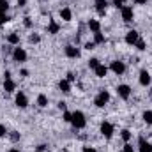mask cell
<instances>
[{
  "instance_id": "34",
  "label": "cell",
  "mask_w": 152,
  "mask_h": 152,
  "mask_svg": "<svg viewBox=\"0 0 152 152\" xmlns=\"http://www.w3.org/2000/svg\"><path fill=\"white\" fill-rule=\"evenodd\" d=\"M113 5L117 9H122L124 7V0H113Z\"/></svg>"
},
{
  "instance_id": "17",
  "label": "cell",
  "mask_w": 152,
  "mask_h": 152,
  "mask_svg": "<svg viewBox=\"0 0 152 152\" xmlns=\"http://www.w3.org/2000/svg\"><path fill=\"white\" fill-rule=\"evenodd\" d=\"M58 88H60L64 94H69V92H71V81H67L66 78H62V80L58 81Z\"/></svg>"
},
{
  "instance_id": "40",
  "label": "cell",
  "mask_w": 152,
  "mask_h": 152,
  "mask_svg": "<svg viewBox=\"0 0 152 152\" xmlns=\"http://www.w3.org/2000/svg\"><path fill=\"white\" fill-rule=\"evenodd\" d=\"M83 152H97L94 147H83Z\"/></svg>"
},
{
  "instance_id": "11",
  "label": "cell",
  "mask_w": 152,
  "mask_h": 152,
  "mask_svg": "<svg viewBox=\"0 0 152 152\" xmlns=\"http://www.w3.org/2000/svg\"><path fill=\"white\" fill-rule=\"evenodd\" d=\"M138 39H140V34H138L136 30H129V32L126 34V42L131 44V46H134V44L138 42Z\"/></svg>"
},
{
  "instance_id": "43",
  "label": "cell",
  "mask_w": 152,
  "mask_h": 152,
  "mask_svg": "<svg viewBox=\"0 0 152 152\" xmlns=\"http://www.w3.org/2000/svg\"><path fill=\"white\" fill-rule=\"evenodd\" d=\"M20 73H21V76H28V71H27V69H21Z\"/></svg>"
},
{
  "instance_id": "23",
  "label": "cell",
  "mask_w": 152,
  "mask_h": 152,
  "mask_svg": "<svg viewBox=\"0 0 152 152\" xmlns=\"http://www.w3.org/2000/svg\"><path fill=\"white\" fill-rule=\"evenodd\" d=\"M94 42H96V44H104V42H106V37H104L101 32H97V34H94Z\"/></svg>"
},
{
  "instance_id": "5",
  "label": "cell",
  "mask_w": 152,
  "mask_h": 152,
  "mask_svg": "<svg viewBox=\"0 0 152 152\" xmlns=\"http://www.w3.org/2000/svg\"><path fill=\"white\" fill-rule=\"evenodd\" d=\"M120 14H122V20H124L126 23H131L133 18H134V12H133V7H131V5H124V7L120 9Z\"/></svg>"
},
{
  "instance_id": "44",
  "label": "cell",
  "mask_w": 152,
  "mask_h": 152,
  "mask_svg": "<svg viewBox=\"0 0 152 152\" xmlns=\"http://www.w3.org/2000/svg\"><path fill=\"white\" fill-rule=\"evenodd\" d=\"M9 152H21V151H20V149H11Z\"/></svg>"
},
{
  "instance_id": "13",
  "label": "cell",
  "mask_w": 152,
  "mask_h": 152,
  "mask_svg": "<svg viewBox=\"0 0 152 152\" xmlns=\"http://www.w3.org/2000/svg\"><path fill=\"white\" fill-rule=\"evenodd\" d=\"M138 151L140 152H152V143L145 142V138H140L138 140Z\"/></svg>"
},
{
  "instance_id": "19",
  "label": "cell",
  "mask_w": 152,
  "mask_h": 152,
  "mask_svg": "<svg viewBox=\"0 0 152 152\" xmlns=\"http://www.w3.org/2000/svg\"><path fill=\"white\" fill-rule=\"evenodd\" d=\"M58 30H60V25H58L55 20H50V25H48V34L55 36V34H58Z\"/></svg>"
},
{
  "instance_id": "20",
  "label": "cell",
  "mask_w": 152,
  "mask_h": 152,
  "mask_svg": "<svg viewBox=\"0 0 152 152\" xmlns=\"http://www.w3.org/2000/svg\"><path fill=\"white\" fill-rule=\"evenodd\" d=\"M142 118H143V122L147 126H152V110H145L143 115H142Z\"/></svg>"
},
{
  "instance_id": "16",
  "label": "cell",
  "mask_w": 152,
  "mask_h": 152,
  "mask_svg": "<svg viewBox=\"0 0 152 152\" xmlns=\"http://www.w3.org/2000/svg\"><path fill=\"white\" fill-rule=\"evenodd\" d=\"M60 18H62L64 21H71V20H73V11H71L69 7H62V9H60Z\"/></svg>"
},
{
  "instance_id": "31",
  "label": "cell",
  "mask_w": 152,
  "mask_h": 152,
  "mask_svg": "<svg viewBox=\"0 0 152 152\" xmlns=\"http://www.w3.org/2000/svg\"><path fill=\"white\" fill-rule=\"evenodd\" d=\"M122 152H134V147H133V145H131V143L127 142V143L124 145V149H122Z\"/></svg>"
},
{
  "instance_id": "32",
  "label": "cell",
  "mask_w": 152,
  "mask_h": 152,
  "mask_svg": "<svg viewBox=\"0 0 152 152\" xmlns=\"http://www.w3.org/2000/svg\"><path fill=\"white\" fill-rule=\"evenodd\" d=\"M28 41H30V42H36V44H37L39 41H41V37H39L37 34H30V37H28Z\"/></svg>"
},
{
  "instance_id": "41",
  "label": "cell",
  "mask_w": 152,
  "mask_h": 152,
  "mask_svg": "<svg viewBox=\"0 0 152 152\" xmlns=\"http://www.w3.org/2000/svg\"><path fill=\"white\" fill-rule=\"evenodd\" d=\"M16 2H18V5H20V7H23V5H27V0H16Z\"/></svg>"
},
{
  "instance_id": "14",
  "label": "cell",
  "mask_w": 152,
  "mask_h": 152,
  "mask_svg": "<svg viewBox=\"0 0 152 152\" xmlns=\"http://www.w3.org/2000/svg\"><path fill=\"white\" fill-rule=\"evenodd\" d=\"M88 30H90L92 34L101 32V23H99V20H88Z\"/></svg>"
},
{
  "instance_id": "35",
  "label": "cell",
  "mask_w": 152,
  "mask_h": 152,
  "mask_svg": "<svg viewBox=\"0 0 152 152\" xmlns=\"http://www.w3.org/2000/svg\"><path fill=\"white\" fill-rule=\"evenodd\" d=\"M7 20H9V18L5 16V12H0V25H4V23H5Z\"/></svg>"
},
{
  "instance_id": "6",
  "label": "cell",
  "mask_w": 152,
  "mask_h": 152,
  "mask_svg": "<svg viewBox=\"0 0 152 152\" xmlns=\"http://www.w3.org/2000/svg\"><path fill=\"white\" fill-rule=\"evenodd\" d=\"M64 51H66V57H67V58H80V55H81L80 48H76L73 44H67V46L64 48Z\"/></svg>"
},
{
  "instance_id": "38",
  "label": "cell",
  "mask_w": 152,
  "mask_h": 152,
  "mask_svg": "<svg viewBox=\"0 0 152 152\" xmlns=\"http://www.w3.org/2000/svg\"><path fill=\"white\" fill-rule=\"evenodd\" d=\"M66 80H67V81H71V83H73V81H75L76 78H75V75H73V73H67V75H66Z\"/></svg>"
},
{
  "instance_id": "10",
  "label": "cell",
  "mask_w": 152,
  "mask_h": 152,
  "mask_svg": "<svg viewBox=\"0 0 152 152\" xmlns=\"http://www.w3.org/2000/svg\"><path fill=\"white\" fill-rule=\"evenodd\" d=\"M110 69H112L117 76H120V75H124V73H126V64H124V62H120V60H113V62H112V66H110Z\"/></svg>"
},
{
  "instance_id": "22",
  "label": "cell",
  "mask_w": 152,
  "mask_h": 152,
  "mask_svg": "<svg viewBox=\"0 0 152 152\" xmlns=\"http://www.w3.org/2000/svg\"><path fill=\"white\" fill-rule=\"evenodd\" d=\"M37 104L41 108H46V106H48V97H46L44 94H39L37 96Z\"/></svg>"
},
{
  "instance_id": "25",
  "label": "cell",
  "mask_w": 152,
  "mask_h": 152,
  "mask_svg": "<svg viewBox=\"0 0 152 152\" xmlns=\"http://www.w3.org/2000/svg\"><path fill=\"white\" fill-rule=\"evenodd\" d=\"M134 46H136V50H138V51H143V50L147 48V44H145V41H143V39H142V37L138 39V42H136Z\"/></svg>"
},
{
  "instance_id": "29",
  "label": "cell",
  "mask_w": 152,
  "mask_h": 152,
  "mask_svg": "<svg viewBox=\"0 0 152 152\" xmlns=\"http://www.w3.org/2000/svg\"><path fill=\"white\" fill-rule=\"evenodd\" d=\"M85 50H96V42L94 41H88V42H85Z\"/></svg>"
},
{
  "instance_id": "3",
  "label": "cell",
  "mask_w": 152,
  "mask_h": 152,
  "mask_svg": "<svg viewBox=\"0 0 152 152\" xmlns=\"http://www.w3.org/2000/svg\"><path fill=\"white\" fill-rule=\"evenodd\" d=\"M99 131H101V134H103L106 140H110V138L113 136V133H115L113 124H112V122H108V120H104V122H101V127H99Z\"/></svg>"
},
{
  "instance_id": "1",
  "label": "cell",
  "mask_w": 152,
  "mask_h": 152,
  "mask_svg": "<svg viewBox=\"0 0 152 152\" xmlns=\"http://www.w3.org/2000/svg\"><path fill=\"white\" fill-rule=\"evenodd\" d=\"M71 124L75 126L76 129H83L87 126V118H85V113L80 112V110H75L73 112V117H71Z\"/></svg>"
},
{
  "instance_id": "21",
  "label": "cell",
  "mask_w": 152,
  "mask_h": 152,
  "mask_svg": "<svg viewBox=\"0 0 152 152\" xmlns=\"http://www.w3.org/2000/svg\"><path fill=\"white\" fill-rule=\"evenodd\" d=\"M7 42L12 44V46L20 44V36H18V34H9V36H7Z\"/></svg>"
},
{
  "instance_id": "28",
  "label": "cell",
  "mask_w": 152,
  "mask_h": 152,
  "mask_svg": "<svg viewBox=\"0 0 152 152\" xmlns=\"http://www.w3.org/2000/svg\"><path fill=\"white\" fill-rule=\"evenodd\" d=\"M62 117H64V122H71V117H73V112H67V110H66Z\"/></svg>"
},
{
  "instance_id": "4",
  "label": "cell",
  "mask_w": 152,
  "mask_h": 152,
  "mask_svg": "<svg viewBox=\"0 0 152 152\" xmlns=\"http://www.w3.org/2000/svg\"><path fill=\"white\" fill-rule=\"evenodd\" d=\"M14 103H16V106L21 108V110L27 108V106H28V97H27V94L20 90V92L16 94V97H14Z\"/></svg>"
},
{
  "instance_id": "12",
  "label": "cell",
  "mask_w": 152,
  "mask_h": 152,
  "mask_svg": "<svg viewBox=\"0 0 152 152\" xmlns=\"http://www.w3.org/2000/svg\"><path fill=\"white\" fill-rule=\"evenodd\" d=\"M106 7H108V2L106 0H96V9H97V14L99 16H104L106 14Z\"/></svg>"
},
{
  "instance_id": "7",
  "label": "cell",
  "mask_w": 152,
  "mask_h": 152,
  "mask_svg": "<svg viewBox=\"0 0 152 152\" xmlns=\"http://www.w3.org/2000/svg\"><path fill=\"white\" fill-rule=\"evenodd\" d=\"M12 58H14V62H25L27 60V51L18 46V48L12 50Z\"/></svg>"
},
{
  "instance_id": "15",
  "label": "cell",
  "mask_w": 152,
  "mask_h": 152,
  "mask_svg": "<svg viewBox=\"0 0 152 152\" xmlns=\"http://www.w3.org/2000/svg\"><path fill=\"white\" fill-rule=\"evenodd\" d=\"M4 90L9 92V94L16 90V83L12 81V78H5V80H4Z\"/></svg>"
},
{
  "instance_id": "9",
  "label": "cell",
  "mask_w": 152,
  "mask_h": 152,
  "mask_svg": "<svg viewBox=\"0 0 152 152\" xmlns=\"http://www.w3.org/2000/svg\"><path fill=\"white\" fill-rule=\"evenodd\" d=\"M138 81H140V85H142V87H149V85H151V81H152L151 73H149L147 69H142V71H140V76H138Z\"/></svg>"
},
{
  "instance_id": "27",
  "label": "cell",
  "mask_w": 152,
  "mask_h": 152,
  "mask_svg": "<svg viewBox=\"0 0 152 152\" xmlns=\"http://www.w3.org/2000/svg\"><path fill=\"white\" fill-rule=\"evenodd\" d=\"M9 9V2L7 0H0V12H7Z\"/></svg>"
},
{
  "instance_id": "45",
  "label": "cell",
  "mask_w": 152,
  "mask_h": 152,
  "mask_svg": "<svg viewBox=\"0 0 152 152\" xmlns=\"http://www.w3.org/2000/svg\"><path fill=\"white\" fill-rule=\"evenodd\" d=\"M151 97H152V90H151Z\"/></svg>"
},
{
  "instance_id": "18",
  "label": "cell",
  "mask_w": 152,
  "mask_h": 152,
  "mask_svg": "<svg viewBox=\"0 0 152 152\" xmlns=\"http://www.w3.org/2000/svg\"><path fill=\"white\" fill-rule=\"evenodd\" d=\"M108 71H110V69H108L104 64H99V66L94 69V73H96V76H97V78H104V76L108 75Z\"/></svg>"
},
{
  "instance_id": "24",
  "label": "cell",
  "mask_w": 152,
  "mask_h": 152,
  "mask_svg": "<svg viewBox=\"0 0 152 152\" xmlns=\"http://www.w3.org/2000/svg\"><path fill=\"white\" fill-rule=\"evenodd\" d=\"M120 136H122V140L127 143V142L131 140V136H133V134H131V131H129V129H122V131H120Z\"/></svg>"
},
{
  "instance_id": "8",
  "label": "cell",
  "mask_w": 152,
  "mask_h": 152,
  "mask_svg": "<svg viewBox=\"0 0 152 152\" xmlns=\"http://www.w3.org/2000/svg\"><path fill=\"white\" fill-rule=\"evenodd\" d=\"M117 94H118L120 99H129V96H131V87L126 85V83H122V85L117 87Z\"/></svg>"
},
{
  "instance_id": "26",
  "label": "cell",
  "mask_w": 152,
  "mask_h": 152,
  "mask_svg": "<svg viewBox=\"0 0 152 152\" xmlns=\"http://www.w3.org/2000/svg\"><path fill=\"white\" fill-rule=\"evenodd\" d=\"M99 64H101V62H99L97 58H90V60H88V67H90L92 71H94V69H96V67H97Z\"/></svg>"
},
{
  "instance_id": "30",
  "label": "cell",
  "mask_w": 152,
  "mask_h": 152,
  "mask_svg": "<svg viewBox=\"0 0 152 152\" xmlns=\"http://www.w3.org/2000/svg\"><path fill=\"white\" fill-rule=\"evenodd\" d=\"M9 133H7V129H5V126L4 124H0V138H5Z\"/></svg>"
},
{
  "instance_id": "37",
  "label": "cell",
  "mask_w": 152,
  "mask_h": 152,
  "mask_svg": "<svg viewBox=\"0 0 152 152\" xmlns=\"http://www.w3.org/2000/svg\"><path fill=\"white\" fill-rule=\"evenodd\" d=\"M58 110H62V112H66V110H67V104H66L64 101H60V103H58Z\"/></svg>"
},
{
  "instance_id": "39",
  "label": "cell",
  "mask_w": 152,
  "mask_h": 152,
  "mask_svg": "<svg viewBox=\"0 0 152 152\" xmlns=\"http://www.w3.org/2000/svg\"><path fill=\"white\" fill-rule=\"evenodd\" d=\"M133 2H134L136 5H145V4H147V0H133Z\"/></svg>"
},
{
  "instance_id": "36",
  "label": "cell",
  "mask_w": 152,
  "mask_h": 152,
  "mask_svg": "<svg viewBox=\"0 0 152 152\" xmlns=\"http://www.w3.org/2000/svg\"><path fill=\"white\" fill-rule=\"evenodd\" d=\"M23 23H25V27H27V28H30V27H32V20H30L28 16L25 18V21H23Z\"/></svg>"
},
{
  "instance_id": "42",
  "label": "cell",
  "mask_w": 152,
  "mask_h": 152,
  "mask_svg": "<svg viewBox=\"0 0 152 152\" xmlns=\"http://www.w3.org/2000/svg\"><path fill=\"white\" fill-rule=\"evenodd\" d=\"M36 151H37V152H44V151H46V147H44V145H37V149H36Z\"/></svg>"
},
{
  "instance_id": "2",
  "label": "cell",
  "mask_w": 152,
  "mask_h": 152,
  "mask_svg": "<svg viewBox=\"0 0 152 152\" xmlns=\"http://www.w3.org/2000/svg\"><path fill=\"white\" fill-rule=\"evenodd\" d=\"M108 101H110V92H108V90H101V92L96 96L94 104H96L97 108H104V106L108 104Z\"/></svg>"
},
{
  "instance_id": "33",
  "label": "cell",
  "mask_w": 152,
  "mask_h": 152,
  "mask_svg": "<svg viewBox=\"0 0 152 152\" xmlns=\"http://www.w3.org/2000/svg\"><path fill=\"white\" fill-rule=\"evenodd\" d=\"M9 136H11V140H12V142H18V140H20V133H16V131H12Z\"/></svg>"
}]
</instances>
